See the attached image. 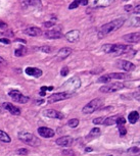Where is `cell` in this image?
I'll return each mask as SVG.
<instances>
[{
	"label": "cell",
	"instance_id": "484cf974",
	"mask_svg": "<svg viewBox=\"0 0 140 156\" xmlns=\"http://www.w3.org/2000/svg\"><path fill=\"white\" fill-rule=\"evenodd\" d=\"M117 118H118V116L107 117V118H104V121H103V124H104V126H113V124H117Z\"/></svg>",
	"mask_w": 140,
	"mask_h": 156
},
{
	"label": "cell",
	"instance_id": "836d02e7",
	"mask_svg": "<svg viewBox=\"0 0 140 156\" xmlns=\"http://www.w3.org/2000/svg\"><path fill=\"white\" fill-rule=\"evenodd\" d=\"M119 127V132H120V136L121 137H124L127 134V130L125 129L124 126H118Z\"/></svg>",
	"mask_w": 140,
	"mask_h": 156
},
{
	"label": "cell",
	"instance_id": "d4e9b609",
	"mask_svg": "<svg viewBox=\"0 0 140 156\" xmlns=\"http://www.w3.org/2000/svg\"><path fill=\"white\" fill-rule=\"evenodd\" d=\"M139 119V113L137 111H132L129 113L128 116V121H129L131 124H136Z\"/></svg>",
	"mask_w": 140,
	"mask_h": 156
},
{
	"label": "cell",
	"instance_id": "7402d4cb",
	"mask_svg": "<svg viewBox=\"0 0 140 156\" xmlns=\"http://www.w3.org/2000/svg\"><path fill=\"white\" fill-rule=\"evenodd\" d=\"M23 6H41V0H19Z\"/></svg>",
	"mask_w": 140,
	"mask_h": 156
},
{
	"label": "cell",
	"instance_id": "44dd1931",
	"mask_svg": "<svg viewBox=\"0 0 140 156\" xmlns=\"http://www.w3.org/2000/svg\"><path fill=\"white\" fill-rule=\"evenodd\" d=\"M26 74L29 76L35 77V78H39L42 76V71L37 68H26Z\"/></svg>",
	"mask_w": 140,
	"mask_h": 156
},
{
	"label": "cell",
	"instance_id": "2e32d148",
	"mask_svg": "<svg viewBox=\"0 0 140 156\" xmlns=\"http://www.w3.org/2000/svg\"><path fill=\"white\" fill-rule=\"evenodd\" d=\"M24 34L31 36V37H38L42 35V31L37 27H29L24 30Z\"/></svg>",
	"mask_w": 140,
	"mask_h": 156
},
{
	"label": "cell",
	"instance_id": "7dc6e473",
	"mask_svg": "<svg viewBox=\"0 0 140 156\" xmlns=\"http://www.w3.org/2000/svg\"><path fill=\"white\" fill-rule=\"evenodd\" d=\"M86 151H92V148H87Z\"/></svg>",
	"mask_w": 140,
	"mask_h": 156
},
{
	"label": "cell",
	"instance_id": "60d3db41",
	"mask_svg": "<svg viewBox=\"0 0 140 156\" xmlns=\"http://www.w3.org/2000/svg\"><path fill=\"white\" fill-rule=\"evenodd\" d=\"M0 42L4 43V44H9L10 41H9V39H6V38H1V39H0Z\"/></svg>",
	"mask_w": 140,
	"mask_h": 156
},
{
	"label": "cell",
	"instance_id": "30bf717a",
	"mask_svg": "<svg viewBox=\"0 0 140 156\" xmlns=\"http://www.w3.org/2000/svg\"><path fill=\"white\" fill-rule=\"evenodd\" d=\"M115 2V0H88L91 7H107Z\"/></svg>",
	"mask_w": 140,
	"mask_h": 156
},
{
	"label": "cell",
	"instance_id": "4316f807",
	"mask_svg": "<svg viewBox=\"0 0 140 156\" xmlns=\"http://www.w3.org/2000/svg\"><path fill=\"white\" fill-rule=\"evenodd\" d=\"M0 141L4 143H10L11 139H10V137H9V135H7L5 132L0 131Z\"/></svg>",
	"mask_w": 140,
	"mask_h": 156
},
{
	"label": "cell",
	"instance_id": "5bb4252c",
	"mask_svg": "<svg viewBox=\"0 0 140 156\" xmlns=\"http://www.w3.org/2000/svg\"><path fill=\"white\" fill-rule=\"evenodd\" d=\"M38 134L43 138H51V137L54 136L55 133L52 129L46 128V127H40L38 129Z\"/></svg>",
	"mask_w": 140,
	"mask_h": 156
},
{
	"label": "cell",
	"instance_id": "ffe728a7",
	"mask_svg": "<svg viewBox=\"0 0 140 156\" xmlns=\"http://www.w3.org/2000/svg\"><path fill=\"white\" fill-rule=\"evenodd\" d=\"M79 36H80V32H79L78 30H73V31H70L69 33H67L66 38L69 42L74 43L79 39Z\"/></svg>",
	"mask_w": 140,
	"mask_h": 156
},
{
	"label": "cell",
	"instance_id": "8992f818",
	"mask_svg": "<svg viewBox=\"0 0 140 156\" xmlns=\"http://www.w3.org/2000/svg\"><path fill=\"white\" fill-rule=\"evenodd\" d=\"M125 88V84L121 83V82H116V83L107 84V85L102 86L99 91L101 93H115L117 91H120Z\"/></svg>",
	"mask_w": 140,
	"mask_h": 156
},
{
	"label": "cell",
	"instance_id": "f546056e",
	"mask_svg": "<svg viewBox=\"0 0 140 156\" xmlns=\"http://www.w3.org/2000/svg\"><path fill=\"white\" fill-rule=\"evenodd\" d=\"M67 124H69V127H71V128H77V127L79 126V119H77V118H72V119H70L69 122H67Z\"/></svg>",
	"mask_w": 140,
	"mask_h": 156
},
{
	"label": "cell",
	"instance_id": "b9f144b4",
	"mask_svg": "<svg viewBox=\"0 0 140 156\" xmlns=\"http://www.w3.org/2000/svg\"><path fill=\"white\" fill-rule=\"evenodd\" d=\"M0 28L1 29H5V28H7V25L4 21H0Z\"/></svg>",
	"mask_w": 140,
	"mask_h": 156
},
{
	"label": "cell",
	"instance_id": "f6af8a7d",
	"mask_svg": "<svg viewBox=\"0 0 140 156\" xmlns=\"http://www.w3.org/2000/svg\"><path fill=\"white\" fill-rule=\"evenodd\" d=\"M0 63H6V61L4 60V59L2 58V57H0Z\"/></svg>",
	"mask_w": 140,
	"mask_h": 156
},
{
	"label": "cell",
	"instance_id": "603a6c76",
	"mask_svg": "<svg viewBox=\"0 0 140 156\" xmlns=\"http://www.w3.org/2000/svg\"><path fill=\"white\" fill-rule=\"evenodd\" d=\"M100 133H101L100 129H98V128H93L92 130H91L90 133H89L88 135H87L86 139H87L88 141L92 140V139H95V138H97V137L100 135Z\"/></svg>",
	"mask_w": 140,
	"mask_h": 156
},
{
	"label": "cell",
	"instance_id": "f35d334b",
	"mask_svg": "<svg viewBox=\"0 0 140 156\" xmlns=\"http://www.w3.org/2000/svg\"><path fill=\"white\" fill-rule=\"evenodd\" d=\"M132 13H134L135 14H139V13H140V5H139V4L135 6V8L133 7V10H132Z\"/></svg>",
	"mask_w": 140,
	"mask_h": 156
},
{
	"label": "cell",
	"instance_id": "9c48e42d",
	"mask_svg": "<svg viewBox=\"0 0 140 156\" xmlns=\"http://www.w3.org/2000/svg\"><path fill=\"white\" fill-rule=\"evenodd\" d=\"M9 96L11 97V99L16 102H19V103H27L29 101V98L27 96H24L20 91L18 90H11L9 91Z\"/></svg>",
	"mask_w": 140,
	"mask_h": 156
},
{
	"label": "cell",
	"instance_id": "ba28073f",
	"mask_svg": "<svg viewBox=\"0 0 140 156\" xmlns=\"http://www.w3.org/2000/svg\"><path fill=\"white\" fill-rule=\"evenodd\" d=\"M72 97L71 94L67 92H59V93H54V94L50 95L48 97V103L51 104V103H55V102H59V101H61V100H66L67 98Z\"/></svg>",
	"mask_w": 140,
	"mask_h": 156
},
{
	"label": "cell",
	"instance_id": "277c9868",
	"mask_svg": "<svg viewBox=\"0 0 140 156\" xmlns=\"http://www.w3.org/2000/svg\"><path fill=\"white\" fill-rule=\"evenodd\" d=\"M19 139L21 142L30 146H38L40 143L39 139L36 138L33 134L28 133V132H21V133H19Z\"/></svg>",
	"mask_w": 140,
	"mask_h": 156
},
{
	"label": "cell",
	"instance_id": "9a60e30c",
	"mask_svg": "<svg viewBox=\"0 0 140 156\" xmlns=\"http://www.w3.org/2000/svg\"><path fill=\"white\" fill-rule=\"evenodd\" d=\"M44 116H46L47 117H49V118H55V119L64 118V114L54 109H46L44 111Z\"/></svg>",
	"mask_w": 140,
	"mask_h": 156
},
{
	"label": "cell",
	"instance_id": "bcb514c9",
	"mask_svg": "<svg viewBox=\"0 0 140 156\" xmlns=\"http://www.w3.org/2000/svg\"><path fill=\"white\" fill-rule=\"evenodd\" d=\"M0 113H3V108L1 106H0Z\"/></svg>",
	"mask_w": 140,
	"mask_h": 156
},
{
	"label": "cell",
	"instance_id": "cb8c5ba5",
	"mask_svg": "<svg viewBox=\"0 0 140 156\" xmlns=\"http://www.w3.org/2000/svg\"><path fill=\"white\" fill-rule=\"evenodd\" d=\"M79 5H88V0H75L70 4L69 8L70 9H74L77 8Z\"/></svg>",
	"mask_w": 140,
	"mask_h": 156
},
{
	"label": "cell",
	"instance_id": "5b68a950",
	"mask_svg": "<svg viewBox=\"0 0 140 156\" xmlns=\"http://www.w3.org/2000/svg\"><path fill=\"white\" fill-rule=\"evenodd\" d=\"M103 103V100L101 98H96V99H93L92 101H90L88 104H86L85 106L83 107V113H93L95 110L99 109L100 106L102 105Z\"/></svg>",
	"mask_w": 140,
	"mask_h": 156
},
{
	"label": "cell",
	"instance_id": "f1b7e54d",
	"mask_svg": "<svg viewBox=\"0 0 140 156\" xmlns=\"http://www.w3.org/2000/svg\"><path fill=\"white\" fill-rule=\"evenodd\" d=\"M26 53H27V48L26 47H20L19 49L16 50V52H14V54H16V56H24Z\"/></svg>",
	"mask_w": 140,
	"mask_h": 156
},
{
	"label": "cell",
	"instance_id": "e575fe53",
	"mask_svg": "<svg viewBox=\"0 0 140 156\" xmlns=\"http://www.w3.org/2000/svg\"><path fill=\"white\" fill-rule=\"evenodd\" d=\"M103 121H104V117H96V118L93 119V124H103Z\"/></svg>",
	"mask_w": 140,
	"mask_h": 156
},
{
	"label": "cell",
	"instance_id": "52a82bcc",
	"mask_svg": "<svg viewBox=\"0 0 140 156\" xmlns=\"http://www.w3.org/2000/svg\"><path fill=\"white\" fill-rule=\"evenodd\" d=\"M128 76L126 74H120V73H113V74H108V75H104L102 77H100L98 79V83H107L110 80H124L127 79Z\"/></svg>",
	"mask_w": 140,
	"mask_h": 156
},
{
	"label": "cell",
	"instance_id": "8d00e7d4",
	"mask_svg": "<svg viewBox=\"0 0 140 156\" xmlns=\"http://www.w3.org/2000/svg\"><path fill=\"white\" fill-rule=\"evenodd\" d=\"M67 74H69V68H67V66H64V68H61V71H60V75L62 77H66Z\"/></svg>",
	"mask_w": 140,
	"mask_h": 156
},
{
	"label": "cell",
	"instance_id": "ac0fdd59",
	"mask_svg": "<svg viewBox=\"0 0 140 156\" xmlns=\"http://www.w3.org/2000/svg\"><path fill=\"white\" fill-rule=\"evenodd\" d=\"M123 39L129 43H138L140 41V33L136 32V33H131V34L124 35Z\"/></svg>",
	"mask_w": 140,
	"mask_h": 156
},
{
	"label": "cell",
	"instance_id": "ab89813d",
	"mask_svg": "<svg viewBox=\"0 0 140 156\" xmlns=\"http://www.w3.org/2000/svg\"><path fill=\"white\" fill-rule=\"evenodd\" d=\"M44 26H45L46 28L53 27V26H54V23H53V21H45V23H44Z\"/></svg>",
	"mask_w": 140,
	"mask_h": 156
},
{
	"label": "cell",
	"instance_id": "c3c4849f",
	"mask_svg": "<svg viewBox=\"0 0 140 156\" xmlns=\"http://www.w3.org/2000/svg\"><path fill=\"white\" fill-rule=\"evenodd\" d=\"M123 1H128V0H123Z\"/></svg>",
	"mask_w": 140,
	"mask_h": 156
},
{
	"label": "cell",
	"instance_id": "4dcf8cb0",
	"mask_svg": "<svg viewBox=\"0 0 140 156\" xmlns=\"http://www.w3.org/2000/svg\"><path fill=\"white\" fill-rule=\"evenodd\" d=\"M131 26H133V27H139L140 26V18L139 16H136V18H133L131 20Z\"/></svg>",
	"mask_w": 140,
	"mask_h": 156
},
{
	"label": "cell",
	"instance_id": "e0dca14e",
	"mask_svg": "<svg viewBox=\"0 0 140 156\" xmlns=\"http://www.w3.org/2000/svg\"><path fill=\"white\" fill-rule=\"evenodd\" d=\"M72 53V49L71 48H67V47H64L57 52V55H56V58L59 61H61L64 59H66L67 56H70Z\"/></svg>",
	"mask_w": 140,
	"mask_h": 156
},
{
	"label": "cell",
	"instance_id": "d6a6232c",
	"mask_svg": "<svg viewBox=\"0 0 140 156\" xmlns=\"http://www.w3.org/2000/svg\"><path fill=\"white\" fill-rule=\"evenodd\" d=\"M125 122H126V119H125V117L118 116V118H117V124H118V126H124Z\"/></svg>",
	"mask_w": 140,
	"mask_h": 156
},
{
	"label": "cell",
	"instance_id": "d590c367",
	"mask_svg": "<svg viewBox=\"0 0 140 156\" xmlns=\"http://www.w3.org/2000/svg\"><path fill=\"white\" fill-rule=\"evenodd\" d=\"M62 155L64 156H75V153L72 150H64L62 151Z\"/></svg>",
	"mask_w": 140,
	"mask_h": 156
},
{
	"label": "cell",
	"instance_id": "4fadbf2b",
	"mask_svg": "<svg viewBox=\"0 0 140 156\" xmlns=\"http://www.w3.org/2000/svg\"><path fill=\"white\" fill-rule=\"evenodd\" d=\"M2 106H3L4 109H6L7 111H9V113H11L13 116H20L21 114V109L19 108V107L14 106V105L11 104V103L4 102L3 104H2Z\"/></svg>",
	"mask_w": 140,
	"mask_h": 156
},
{
	"label": "cell",
	"instance_id": "83f0119b",
	"mask_svg": "<svg viewBox=\"0 0 140 156\" xmlns=\"http://www.w3.org/2000/svg\"><path fill=\"white\" fill-rule=\"evenodd\" d=\"M127 153L132 156H138L140 154V149H139V147H137V146H134V147L128 149Z\"/></svg>",
	"mask_w": 140,
	"mask_h": 156
},
{
	"label": "cell",
	"instance_id": "3957f363",
	"mask_svg": "<svg viewBox=\"0 0 140 156\" xmlns=\"http://www.w3.org/2000/svg\"><path fill=\"white\" fill-rule=\"evenodd\" d=\"M81 87V80L78 77H73L69 81H67L64 85L61 86L62 89H64V92L69 93V94H73L75 91H77Z\"/></svg>",
	"mask_w": 140,
	"mask_h": 156
},
{
	"label": "cell",
	"instance_id": "7bdbcfd3",
	"mask_svg": "<svg viewBox=\"0 0 140 156\" xmlns=\"http://www.w3.org/2000/svg\"><path fill=\"white\" fill-rule=\"evenodd\" d=\"M125 10H126V11H132V10H133V6H132V5H127L126 7H125Z\"/></svg>",
	"mask_w": 140,
	"mask_h": 156
},
{
	"label": "cell",
	"instance_id": "8fae6325",
	"mask_svg": "<svg viewBox=\"0 0 140 156\" xmlns=\"http://www.w3.org/2000/svg\"><path fill=\"white\" fill-rule=\"evenodd\" d=\"M117 66L125 71H133L135 69V65L132 63V62H130L128 60H124V59H121V60L118 61Z\"/></svg>",
	"mask_w": 140,
	"mask_h": 156
},
{
	"label": "cell",
	"instance_id": "7c38bea8",
	"mask_svg": "<svg viewBox=\"0 0 140 156\" xmlns=\"http://www.w3.org/2000/svg\"><path fill=\"white\" fill-rule=\"evenodd\" d=\"M73 142H74V139L70 136H62L55 141V143L59 146H61V147H70V146L73 144Z\"/></svg>",
	"mask_w": 140,
	"mask_h": 156
},
{
	"label": "cell",
	"instance_id": "6da1fadb",
	"mask_svg": "<svg viewBox=\"0 0 140 156\" xmlns=\"http://www.w3.org/2000/svg\"><path fill=\"white\" fill-rule=\"evenodd\" d=\"M124 23H125V18H117V20L112 21H110V23L103 25L102 27L100 28L99 33H98V38L101 39V38L105 37V36L108 35L110 33L120 29L123 25H124Z\"/></svg>",
	"mask_w": 140,
	"mask_h": 156
},
{
	"label": "cell",
	"instance_id": "74e56055",
	"mask_svg": "<svg viewBox=\"0 0 140 156\" xmlns=\"http://www.w3.org/2000/svg\"><path fill=\"white\" fill-rule=\"evenodd\" d=\"M18 154L21 155H27L28 154V150L26 148H21V149L18 150Z\"/></svg>",
	"mask_w": 140,
	"mask_h": 156
},
{
	"label": "cell",
	"instance_id": "d6986e66",
	"mask_svg": "<svg viewBox=\"0 0 140 156\" xmlns=\"http://www.w3.org/2000/svg\"><path fill=\"white\" fill-rule=\"evenodd\" d=\"M44 36L47 38V39H59V38L62 37V34L60 33V31L49 30L44 33Z\"/></svg>",
	"mask_w": 140,
	"mask_h": 156
},
{
	"label": "cell",
	"instance_id": "7a4b0ae2",
	"mask_svg": "<svg viewBox=\"0 0 140 156\" xmlns=\"http://www.w3.org/2000/svg\"><path fill=\"white\" fill-rule=\"evenodd\" d=\"M102 50L104 53L113 54L115 55V56H119V55H123L127 53L130 50V47L122 44H104L102 46Z\"/></svg>",
	"mask_w": 140,
	"mask_h": 156
},
{
	"label": "cell",
	"instance_id": "ee69618b",
	"mask_svg": "<svg viewBox=\"0 0 140 156\" xmlns=\"http://www.w3.org/2000/svg\"><path fill=\"white\" fill-rule=\"evenodd\" d=\"M133 95H134L135 99H137V100H139V99H140V98H139V92H135Z\"/></svg>",
	"mask_w": 140,
	"mask_h": 156
},
{
	"label": "cell",
	"instance_id": "1f68e13d",
	"mask_svg": "<svg viewBox=\"0 0 140 156\" xmlns=\"http://www.w3.org/2000/svg\"><path fill=\"white\" fill-rule=\"evenodd\" d=\"M39 50L42 52H45V53H50L52 51V48L50 46H42L39 48Z\"/></svg>",
	"mask_w": 140,
	"mask_h": 156
}]
</instances>
